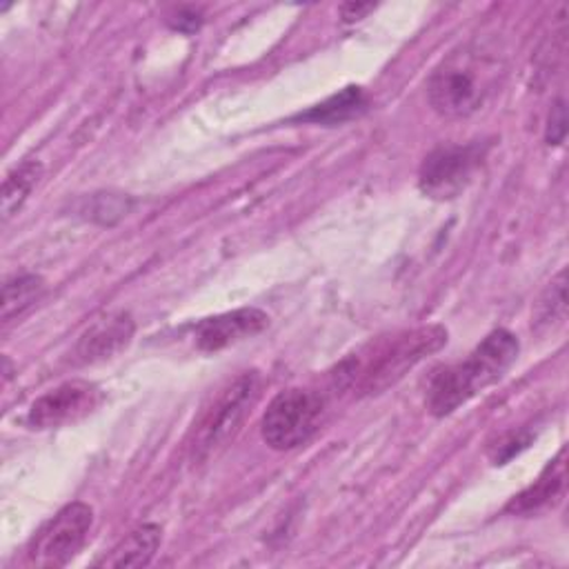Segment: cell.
<instances>
[{
  "label": "cell",
  "instance_id": "d6986e66",
  "mask_svg": "<svg viewBox=\"0 0 569 569\" xmlns=\"http://www.w3.org/2000/svg\"><path fill=\"white\" fill-rule=\"evenodd\" d=\"M167 20H169L171 29H176V31H184V33L196 31V29L200 27V22H202L200 13H198L196 9H189V7H180V9H178L171 18H167Z\"/></svg>",
  "mask_w": 569,
  "mask_h": 569
},
{
  "label": "cell",
  "instance_id": "277c9868",
  "mask_svg": "<svg viewBox=\"0 0 569 569\" xmlns=\"http://www.w3.org/2000/svg\"><path fill=\"white\" fill-rule=\"evenodd\" d=\"M262 378L258 371H244L224 385L200 411L193 425L191 453L198 460L209 458L240 431L247 413L260 398Z\"/></svg>",
  "mask_w": 569,
  "mask_h": 569
},
{
  "label": "cell",
  "instance_id": "ac0fdd59",
  "mask_svg": "<svg viewBox=\"0 0 569 569\" xmlns=\"http://www.w3.org/2000/svg\"><path fill=\"white\" fill-rule=\"evenodd\" d=\"M567 118H565V102L558 100L551 111H549V120H547V142L549 144H560L567 131Z\"/></svg>",
  "mask_w": 569,
  "mask_h": 569
},
{
  "label": "cell",
  "instance_id": "5bb4252c",
  "mask_svg": "<svg viewBox=\"0 0 569 569\" xmlns=\"http://www.w3.org/2000/svg\"><path fill=\"white\" fill-rule=\"evenodd\" d=\"M42 176V164L38 160H24L20 167H16L11 173H7L2 184V220H9L29 198L31 189Z\"/></svg>",
  "mask_w": 569,
  "mask_h": 569
},
{
  "label": "cell",
  "instance_id": "ffe728a7",
  "mask_svg": "<svg viewBox=\"0 0 569 569\" xmlns=\"http://www.w3.org/2000/svg\"><path fill=\"white\" fill-rule=\"evenodd\" d=\"M373 7H376V4H371V2H367V4H360V2H347V4H342L340 13H342V18H345L347 22H353V20L365 18L369 11H373Z\"/></svg>",
  "mask_w": 569,
  "mask_h": 569
},
{
  "label": "cell",
  "instance_id": "30bf717a",
  "mask_svg": "<svg viewBox=\"0 0 569 569\" xmlns=\"http://www.w3.org/2000/svg\"><path fill=\"white\" fill-rule=\"evenodd\" d=\"M133 318L127 311L109 313L96 320L78 340L76 356L80 362H100L122 351L133 338Z\"/></svg>",
  "mask_w": 569,
  "mask_h": 569
},
{
  "label": "cell",
  "instance_id": "7c38bea8",
  "mask_svg": "<svg viewBox=\"0 0 569 569\" xmlns=\"http://www.w3.org/2000/svg\"><path fill=\"white\" fill-rule=\"evenodd\" d=\"M162 540V529L158 525H140L129 531L104 558H100L98 567H144L156 556Z\"/></svg>",
  "mask_w": 569,
  "mask_h": 569
},
{
  "label": "cell",
  "instance_id": "5b68a950",
  "mask_svg": "<svg viewBox=\"0 0 569 569\" xmlns=\"http://www.w3.org/2000/svg\"><path fill=\"white\" fill-rule=\"evenodd\" d=\"M325 407V396L313 389L291 387L280 391L262 416V440L278 451L305 445L318 431Z\"/></svg>",
  "mask_w": 569,
  "mask_h": 569
},
{
  "label": "cell",
  "instance_id": "4fadbf2b",
  "mask_svg": "<svg viewBox=\"0 0 569 569\" xmlns=\"http://www.w3.org/2000/svg\"><path fill=\"white\" fill-rule=\"evenodd\" d=\"M367 100L360 87H345L340 93L322 100L320 104L311 107L305 113H298V120L316 122V124H338L353 116H358L365 109Z\"/></svg>",
  "mask_w": 569,
  "mask_h": 569
},
{
  "label": "cell",
  "instance_id": "52a82bcc",
  "mask_svg": "<svg viewBox=\"0 0 569 569\" xmlns=\"http://www.w3.org/2000/svg\"><path fill=\"white\" fill-rule=\"evenodd\" d=\"M485 158L480 144H449L433 149L420 164L418 184L433 200L456 198L473 178Z\"/></svg>",
  "mask_w": 569,
  "mask_h": 569
},
{
  "label": "cell",
  "instance_id": "8fae6325",
  "mask_svg": "<svg viewBox=\"0 0 569 569\" xmlns=\"http://www.w3.org/2000/svg\"><path fill=\"white\" fill-rule=\"evenodd\" d=\"M565 480H567V469H565V449L545 467V471L538 476L533 485H529L522 493H518L509 505L507 511L511 513H533L540 511L553 502L560 500L565 493Z\"/></svg>",
  "mask_w": 569,
  "mask_h": 569
},
{
  "label": "cell",
  "instance_id": "9c48e42d",
  "mask_svg": "<svg viewBox=\"0 0 569 569\" xmlns=\"http://www.w3.org/2000/svg\"><path fill=\"white\" fill-rule=\"evenodd\" d=\"M269 316L258 307H240L202 320L196 329V347L200 351H220L229 345L247 340L267 329Z\"/></svg>",
  "mask_w": 569,
  "mask_h": 569
},
{
  "label": "cell",
  "instance_id": "6da1fadb",
  "mask_svg": "<svg viewBox=\"0 0 569 569\" xmlns=\"http://www.w3.org/2000/svg\"><path fill=\"white\" fill-rule=\"evenodd\" d=\"M447 342V329L440 325L416 327L387 338L371 340L356 353L347 356L333 378L336 389L369 396L400 380L422 358L438 351Z\"/></svg>",
  "mask_w": 569,
  "mask_h": 569
},
{
  "label": "cell",
  "instance_id": "7a4b0ae2",
  "mask_svg": "<svg viewBox=\"0 0 569 569\" xmlns=\"http://www.w3.org/2000/svg\"><path fill=\"white\" fill-rule=\"evenodd\" d=\"M518 338L507 329H496L460 362L442 367L429 382L427 407L433 416H449L476 393L498 382L516 362Z\"/></svg>",
  "mask_w": 569,
  "mask_h": 569
},
{
  "label": "cell",
  "instance_id": "8992f818",
  "mask_svg": "<svg viewBox=\"0 0 569 569\" xmlns=\"http://www.w3.org/2000/svg\"><path fill=\"white\" fill-rule=\"evenodd\" d=\"M93 525V509L87 502L64 505L33 536L27 558L36 567H62L84 545Z\"/></svg>",
  "mask_w": 569,
  "mask_h": 569
},
{
  "label": "cell",
  "instance_id": "ba28073f",
  "mask_svg": "<svg viewBox=\"0 0 569 569\" xmlns=\"http://www.w3.org/2000/svg\"><path fill=\"white\" fill-rule=\"evenodd\" d=\"M102 402V391L87 380H67L42 393L29 407L27 422L33 429H56L82 420Z\"/></svg>",
  "mask_w": 569,
  "mask_h": 569
},
{
  "label": "cell",
  "instance_id": "2e32d148",
  "mask_svg": "<svg viewBox=\"0 0 569 569\" xmlns=\"http://www.w3.org/2000/svg\"><path fill=\"white\" fill-rule=\"evenodd\" d=\"M91 207H87L84 211L89 213V218L100 220V222H113L116 218H122L127 213V198L113 196V193H98L91 198Z\"/></svg>",
  "mask_w": 569,
  "mask_h": 569
},
{
  "label": "cell",
  "instance_id": "e0dca14e",
  "mask_svg": "<svg viewBox=\"0 0 569 569\" xmlns=\"http://www.w3.org/2000/svg\"><path fill=\"white\" fill-rule=\"evenodd\" d=\"M547 296H549V300L542 302L545 313L540 316V320L542 322H547L549 318L551 320H562L565 318V302H567V298H565V271H560L558 278L551 282V287L547 289Z\"/></svg>",
  "mask_w": 569,
  "mask_h": 569
},
{
  "label": "cell",
  "instance_id": "9a60e30c",
  "mask_svg": "<svg viewBox=\"0 0 569 569\" xmlns=\"http://www.w3.org/2000/svg\"><path fill=\"white\" fill-rule=\"evenodd\" d=\"M44 291V280L36 273H16L2 287V320L9 322L29 309Z\"/></svg>",
  "mask_w": 569,
  "mask_h": 569
},
{
  "label": "cell",
  "instance_id": "3957f363",
  "mask_svg": "<svg viewBox=\"0 0 569 569\" xmlns=\"http://www.w3.org/2000/svg\"><path fill=\"white\" fill-rule=\"evenodd\" d=\"M496 78L498 62L482 51L465 47L445 58L431 73L427 96L440 116L465 118L485 104Z\"/></svg>",
  "mask_w": 569,
  "mask_h": 569
}]
</instances>
